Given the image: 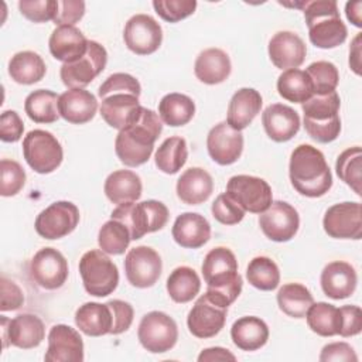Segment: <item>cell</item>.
Here are the masks:
<instances>
[{
    "label": "cell",
    "mask_w": 362,
    "mask_h": 362,
    "mask_svg": "<svg viewBox=\"0 0 362 362\" xmlns=\"http://www.w3.org/2000/svg\"><path fill=\"white\" fill-rule=\"evenodd\" d=\"M288 175L294 189L308 198L322 197L332 187V175L325 157L311 144H300L293 150Z\"/></svg>",
    "instance_id": "obj_1"
},
{
    "label": "cell",
    "mask_w": 362,
    "mask_h": 362,
    "mask_svg": "<svg viewBox=\"0 0 362 362\" xmlns=\"http://www.w3.org/2000/svg\"><path fill=\"white\" fill-rule=\"evenodd\" d=\"M163 130L160 116L147 107L141 109L140 119L129 127L119 130L115 140V151L127 167L144 164L154 148V143Z\"/></svg>",
    "instance_id": "obj_2"
},
{
    "label": "cell",
    "mask_w": 362,
    "mask_h": 362,
    "mask_svg": "<svg viewBox=\"0 0 362 362\" xmlns=\"http://www.w3.org/2000/svg\"><path fill=\"white\" fill-rule=\"evenodd\" d=\"M303 10L308 27V37L313 45L329 49L341 45L346 40L348 30L339 17L337 1H304Z\"/></svg>",
    "instance_id": "obj_3"
},
{
    "label": "cell",
    "mask_w": 362,
    "mask_h": 362,
    "mask_svg": "<svg viewBox=\"0 0 362 362\" xmlns=\"http://www.w3.org/2000/svg\"><path fill=\"white\" fill-rule=\"evenodd\" d=\"M110 219L120 221L130 232L133 240L143 238L146 233L160 230L168 221L167 206L156 199L143 202H127L113 209Z\"/></svg>",
    "instance_id": "obj_4"
},
{
    "label": "cell",
    "mask_w": 362,
    "mask_h": 362,
    "mask_svg": "<svg viewBox=\"0 0 362 362\" xmlns=\"http://www.w3.org/2000/svg\"><path fill=\"white\" fill-rule=\"evenodd\" d=\"M79 273L85 290L95 297L112 294L119 283L117 267L103 250L86 252L79 260Z\"/></svg>",
    "instance_id": "obj_5"
},
{
    "label": "cell",
    "mask_w": 362,
    "mask_h": 362,
    "mask_svg": "<svg viewBox=\"0 0 362 362\" xmlns=\"http://www.w3.org/2000/svg\"><path fill=\"white\" fill-rule=\"evenodd\" d=\"M23 154L27 164L38 174L55 171L64 158V151L57 137L41 129L27 133L23 140Z\"/></svg>",
    "instance_id": "obj_6"
},
{
    "label": "cell",
    "mask_w": 362,
    "mask_h": 362,
    "mask_svg": "<svg viewBox=\"0 0 362 362\" xmlns=\"http://www.w3.org/2000/svg\"><path fill=\"white\" fill-rule=\"evenodd\" d=\"M137 337L144 349L151 354H163L177 344L178 328L175 321L165 313L150 311L141 318Z\"/></svg>",
    "instance_id": "obj_7"
},
{
    "label": "cell",
    "mask_w": 362,
    "mask_h": 362,
    "mask_svg": "<svg viewBox=\"0 0 362 362\" xmlns=\"http://www.w3.org/2000/svg\"><path fill=\"white\" fill-rule=\"evenodd\" d=\"M226 194L246 212L262 214L273 202L272 188L260 177L233 175L226 185Z\"/></svg>",
    "instance_id": "obj_8"
},
{
    "label": "cell",
    "mask_w": 362,
    "mask_h": 362,
    "mask_svg": "<svg viewBox=\"0 0 362 362\" xmlns=\"http://www.w3.org/2000/svg\"><path fill=\"white\" fill-rule=\"evenodd\" d=\"M106 62L107 52L105 47L96 41H89L83 57L74 62L62 64L59 76L69 89H83L105 69Z\"/></svg>",
    "instance_id": "obj_9"
},
{
    "label": "cell",
    "mask_w": 362,
    "mask_h": 362,
    "mask_svg": "<svg viewBox=\"0 0 362 362\" xmlns=\"http://www.w3.org/2000/svg\"><path fill=\"white\" fill-rule=\"evenodd\" d=\"M79 223V209L69 201H57L41 211L35 219V230L44 239H59L71 232Z\"/></svg>",
    "instance_id": "obj_10"
},
{
    "label": "cell",
    "mask_w": 362,
    "mask_h": 362,
    "mask_svg": "<svg viewBox=\"0 0 362 362\" xmlns=\"http://www.w3.org/2000/svg\"><path fill=\"white\" fill-rule=\"evenodd\" d=\"M3 348L8 345L31 349L38 346L45 337L44 322L34 314H20L13 320L0 318Z\"/></svg>",
    "instance_id": "obj_11"
},
{
    "label": "cell",
    "mask_w": 362,
    "mask_h": 362,
    "mask_svg": "<svg viewBox=\"0 0 362 362\" xmlns=\"http://www.w3.org/2000/svg\"><path fill=\"white\" fill-rule=\"evenodd\" d=\"M163 270L160 255L150 246H137L124 257V272L129 283L139 288H147L157 283Z\"/></svg>",
    "instance_id": "obj_12"
},
{
    "label": "cell",
    "mask_w": 362,
    "mask_h": 362,
    "mask_svg": "<svg viewBox=\"0 0 362 362\" xmlns=\"http://www.w3.org/2000/svg\"><path fill=\"white\" fill-rule=\"evenodd\" d=\"M30 274L34 283L45 290H57L68 279V262L54 247L40 249L30 263Z\"/></svg>",
    "instance_id": "obj_13"
},
{
    "label": "cell",
    "mask_w": 362,
    "mask_h": 362,
    "mask_svg": "<svg viewBox=\"0 0 362 362\" xmlns=\"http://www.w3.org/2000/svg\"><path fill=\"white\" fill-rule=\"evenodd\" d=\"M123 40L132 52L137 55H150L160 48L163 30L151 16L136 14L126 23Z\"/></svg>",
    "instance_id": "obj_14"
},
{
    "label": "cell",
    "mask_w": 362,
    "mask_h": 362,
    "mask_svg": "<svg viewBox=\"0 0 362 362\" xmlns=\"http://www.w3.org/2000/svg\"><path fill=\"white\" fill-rule=\"evenodd\" d=\"M324 230L335 239L362 238V206L359 202H339L329 206L322 219Z\"/></svg>",
    "instance_id": "obj_15"
},
{
    "label": "cell",
    "mask_w": 362,
    "mask_h": 362,
    "mask_svg": "<svg viewBox=\"0 0 362 362\" xmlns=\"http://www.w3.org/2000/svg\"><path fill=\"white\" fill-rule=\"evenodd\" d=\"M259 225L270 240L287 242L296 236L300 226V216L290 204L273 201L270 206L260 214Z\"/></svg>",
    "instance_id": "obj_16"
},
{
    "label": "cell",
    "mask_w": 362,
    "mask_h": 362,
    "mask_svg": "<svg viewBox=\"0 0 362 362\" xmlns=\"http://www.w3.org/2000/svg\"><path fill=\"white\" fill-rule=\"evenodd\" d=\"M228 308L212 301L206 294L201 296L187 317L189 332L197 338H212L225 325Z\"/></svg>",
    "instance_id": "obj_17"
},
{
    "label": "cell",
    "mask_w": 362,
    "mask_h": 362,
    "mask_svg": "<svg viewBox=\"0 0 362 362\" xmlns=\"http://www.w3.org/2000/svg\"><path fill=\"white\" fill-rule=\"evenodd\" d=\"M47 362H82L83 341L79 332L65 324H57L48 334V349L44 355Z\"/></svg>",
    "instance_id": "obj_18"
},
{
    "label": "cell",
    "mask_w": 362,
    "mask_h": 362,
    "mask_svg": "<svg viewBox=\"0 0 362 362\" xmlns=\"http://www.w3.org/2000/svg\"><path fill=\"white\" fill-rule=\"evenodd\" d=\"M206 148L215 163L221 165L233 164L243 151V134L232 129L226 122H221L209 130Z\"/></svg>",
    "instance_id": "obj_19"
},
{
    "label": "cell",
    "mask_w": 362,
    "mask_h": 362,
    "mask_svg": "<svg viewBox=\"0 0 362 362\" xmlns=\"http://www.w3.org/2000/svg\"><path fill=\"white\" fill-rule=\"evenodd\" d=\"M202 276L206 286L212 288L225 287L240 277L233 252L223 246L211 249L202 263Z\"/></svg>",
    "instance_id": "obj_20"
},
{
    "label": "cell",
    "mask_w": 362,
    "mask_h": 362,
    "mask_svg": "<svg viewBox=\"0 0 362 362\" xmlns=\"http://www.w3.org/2000/svg\"><path fill=\"white\" fill-rule=\"evenodd\" d=\"M143 106L139 96L132 93H113L102 99L100 116L113 129L123 130L140 119Z\"/></svg>",
    "instance_id": "obj_21"
},
{
    "label": "cell",
    "mask_w": 362,
    "mask_h": 362,
    "mask_svg": "<svg viewBox=\"0 0 362 362\" xmlns=\"http://www.w3.org/2000/svg\"><path fill=\"white\" fill-rule=\"evenodd\" d=\"M307 48L304 41L291 31H279L269 41V57L276 68H298L305 59Z\"/></svg>",
    "instance_id": "obj_22"
},
{
    "label": "cell",
    "mask_w": 362,
    "mask_h": 362,
    "mask_svg": "<svg viewBox=\"0 0 362 362\" xmlns=\"http://www.w3.org/2000/svg\"><path fill=\"white\" fill-rule=\"evenodd\" d=\"M262 123L266 134L277 143L288 141L300 130L298 113L283 103H273L262 113Z\"/></svg>",
    "instance_id": "obj_23"
},
{
    "label": "cell",
    "mask_w": 362,
    "mask_h": 362,
    "mask_svg": "<svg viewBox=\"0 0 362 362\" xmlns=\"http://www.w3.org/2000/svg\"><path fill=\"white\" fill-rule=\"evenodd\" d=\"M88 40L75 25H58L48 41L52 57L64 64L74 62L85 55Z\"/></svg>",
    "instance_id": "obj_24"
},
{
    "label": "cell",
    "mask_w": 362,
    "mask_h": 362,
    "mask_svg": "<svg viewBox=\"0 0 362 362\" xmlns=\"http://www.w3.org/2000/svg\"><path fill=\"white\" fill-rule=\"evenodd\" d=\"M356 283V272L346 262H331L321 273V288L325 296L334 300H342L352 296Z\"/></svg>",
    "instance_id": "obj_25"
},
{
    "label": "cell",
    "mask_w": 362,
    "mask_h": 362,
    "mask_svg": "<svg viewBox=\"0 0 362 362\" xmlns=\"http://www.w3.org/2000/svg\"><path fill=\"white\" fill-rule=\"evenodd\" d=\"M171 233L181 247L198 249L209 240L211 225L197 212H184L177 216Z\"/></svg>",
    "instance_id": "obj_26"
},
{
    "label": "cell",
    "mask_w": 362,
    "mask_h": 362,
    "mask_svg": "<svg viewBox=\"0 0 362 362\" xmlns=\"http://www.w3.org/2000/svg\"><path fill=\"white\" fill-rule=\"evenodd\" d=\"M59 116L72 124H83L93 119L98 110L96 98L85 89H69L59 95Z\"/></svg>",
    "instance_id": "obj_27"
},
{
    "label": "cell",
    "mask_w": 362,
    "mask_h": 362,
    "mask_svg": "<svg viewBox=\"0 0 362 362\" xmlns=\"http://www.w3.org/2000/svg\"><path fill=\"white\" fill-rule=\"evenodd\" d=\"M262 96L253 88H242L233 93L230 102L228 105V116L226 123L238 130L242 132L246 129L253 119L257 116L262 107Z\"/></svg>",
    "instance_id": "obj_28"
},
{
    "label": "cell",
    "mask_w": 362,
    "mask_h": 362,
    "mask_svg": "<svg viewBox=\"0 0 362 362\" xmlns=\"http://www.w3.org/2000/svg\"><path fill=\"white\" fill-rule=\"evenodd\" d=\"M177 195L188 205H198L205 202L212 191L214 181L208 171L201 167H191L185 170L177 181Z\"/></svg>",
    "instance_id": "obj_29"
},
{
    "label": "cell",
    "mask_w": 362,
    "mask_h": 362,
    "mask_svg": "<svg viewBox=\"0 0 362 362\" xmlns=\"http://www.w3.org/2000/svg\"><path fill=\"white\" fill-rule=\"evenodd\" d=\"M230 69L232 65L228 54L219 48L202 51L194 65L195 76L206 85H216L226 81L230 75Z\"/></svg>",
    "instance_id": "obj_30"
},
{
    "label": "cell",
    "mask_w": 362,
    "mask_h": 362,
    "mask_svg": "<svg viewBox=\"0 0 362 362\" xmlns=\"http://www.w3.org/2000/svg\"><path fill=\"white\" fill-rule=\"evenodd\" d=\"M75 324L79 331L89 337H102L110 334L113 325L112 310L107 303H85L75 313Z\"/></svg>",
    "instance_id": "obj_31"
},
{
    "label": "cell",
    "mask_w": 362,
    "mask_h": 362,
    "mask_svg": "<svg viewBox=\"0 0 362 362\" xmlns=\"http://www.w3.org/2000/svg\"><path fill=\"white\" fill-rule=\"evenodd\" d=\"M230 338L242 351H257L269 339V327L262 318L246 315L233 322Z\"/></svg>",
    "instance_id": "obj_32"
},
{
    "label": "cell",
    "mask_w": 362,
    "mask_h": 362,
    "mask_svg": "<svg viewBox=\"0 0 362 362\" xmlns=\"http://www.w3.org/2000/svg\"><path fill=\"white\" fill-rule=\"evenodd\" d=\"M141 180L130 170H116L105 181V194L116 205L136 202L141 197Z\"/></svg>",
    "instance_id": "obj_33"
},
{
    "label": "cell",
    "mask_w": 362,
    "mask_h": 362,
    "mask_svg": "<svg viewBox=\"0 0 362 362\" xmlns=\"http://www.w3.org/2000/svg\"><path fill=\"white\" fill-rule=\"evenodd\" d=\"M47 66L44 59L33 51H20L8 62V75L21 85H31L44 78Z\"/></svg>",
    "instance_id": "obj_34"
},
{
    "label": "cell",
    "mask_w": 362,
    "mask_h": 362,
    "mask_svg": "<svg viewBox=\"0 0 362 362\" xmlns=\"http://www.w3.org/2000/svg\"><path fill=\"white\" fill-rule=\"evenodd\" d=\"M195 113L194 100L182 93H168L158 103V116L163 123L178 127L187 124Z\"/></svg>",
    "instance_id": "obj_35"
},
{
    "label": "cell",
    "mask_w": 362,
    "mask_h": 362,
    "mask_svg": "<svg viewBox=\"0 0 362 362\" xmlns=\"http://www.w3.org/2000/svg\"><path fill=\"white\" fill-rule=\"evenodd\" d=\"M59 96L48 89H37L31 92L24 102L27 116L35 123H54L59 117Z\"/></svg>",
    "instance_id": "obj_36"
},
{
    "label": "cell",
    "mask_w": 362,
    "mask_h": 362,
    "mask_svg": "<svg viewBox=\"0 0 362 362\" xmlns=\"http://www.w3.org/2000/svg\"><path fill=\"white\" fill-rule=\"evenodd\" d=\"M277 90L283 99L294 103H304L314 95L310 76L298 68L283 71L277 79Z\"/></svg>",
    "instance_id": "obj_37"
},
{
    "label": "cell",
    "mask_w": 362,
    "mask_h": 362,
    "mask_svg": "<svg viewBox=\"0 0 362 362\" xmlns=\"http://www.w3.org/2000/svg\"><path fill=\"white\" fill-rule=\"evenodd\" d=\"M201 288V280L197 272L188 266H180L171 272L167 279V293L175 303L191 301Z\"/></svg>",
    "instance_id": "obj_38"
},
{
    "label": "cell",
    "mask_w": 362,
    "mask_h": 362,
    "mask_svg": "<svg viewBox=\"0 0 362 362\" xmlns=\"http://www.w3.org/2000/svg\"><path fill=\"white\" fill-rule=\"evenodd\" d=\"M305 318L311 331L321 337H334L339 332L341 313L332 304L324 301L313 303L305 313Z\"/></svg>",
    "instance_id": "obj_39"
},
{
    "label": "cell",
    "mask_w": 362,
    "mask_h": 362,
    "mask_svg": "<svg viewBox=\"0 0 362 362\" xmlns=\"http://www.w3.org/2000/svg\"><path fill=\"white\" fill-rule=\"evenodd\" d=\"M313 303V294L300 283H287L280 287L277 293V304L280 310L293 318L305 317V313Z\"/></svg>",
    "instance_id": "obj_40"
},
{
    "label": "cell",
    "mask_w": 362,
    "mask_h": 362,
    "mask_svg": "<svg viewBox=\"0 0 362 362\" xmlns=\"http://www.w3.org/2000/svg\"><path fill=\"white\" fill-rule=\"evenodd\" d=\"M188 150L187 143L182 137L173 136L165 139L156 151L154 161L158 170L165 174L178 173L187 163Z\"/></svg>",
    "instance_id": "obj_41"
},
{
    "label": "cell",
    "mask_w": 362,
    "mask_h": 362,
    "mask_svg": "<svg viewBox=\"0 0 362 362\" xmlns=\"http://www.w3.org/2000/svg\"><path fill=\"white\" fill-rule=\"evenodd\" d=\"M246 277L253 287L263 291H272L280 283L279 267L267 256L253 257L247 264Z\"/></svg>",
    "instance_id": "obj_42"
},
{
    "label": "cell",
    "mask_w": 362,
    "mask_h": 362,
    "mask_svg": "<svg viewBox=\"0 0 362 362\" xmlns=\"http://www.w3.org/2000/svg\"><path fill=\"white\" fill-rule=\"evenodd\" d=\"M337 175L344 181L346 185H349L355 194L361 195V170H362V150L359 146L351 147L344 150L335 164Z\"/></svg>",
    "instance_id": "obj_43"
},
{
    "label": "cell",
    "mask_w": 362,
    "mask_h": 362,
    "mask_svg": "<svg viewBox=\"0 0 362 362\" xmlns=\"http://www.w3.org/2000/svg\"><path fill=\"white\" fill-rule=\"evenodd\" d=\"M132 240L130 232L124 223L110 219L102 225L98 233L99 247L107 255H122Z\"/></svg>",
    "instance_id": "obj_44"
},
{
    "label": "cell",
    "mask_w": 362,
    "mask_h": 362,
    "mask_svg": "<svg viewBox=\"0 0 362 362\" xmlns=\"http://www.w3.org/2000/svg\"><path fill=\"white\" fill-rule=\"evenodd\" d=\"M339 106L341 99L335 90L327 95H313L307 102L303 103V112L305 119L325 122L339 116Z\"/></svg>",
    "instance_id": "obj_45"
},
{
    "label": "cell",
    "mask_w": 362,
    "mask_h": 362,
    "mask_svg": "<svg viewBox=\"0 0 362 362\" xmlns=\"http://www.w3.org/2000/svg\"><path fill=\"white\" fill-rule=\"evenodd\" d=\"M307 75L313 83L314 95H327L335 92L339 82V72L332 62L317 61L308 65Z\"/></svg>",
    "instance_id": "obj_46"
},
{
    "label": "cell",
    "mask_w": 362,
    "mask_h": 362,
    "mask_svg": "<svg viewBox=\"0 0 362 362\" xmlns=\"http://www.w3.org/2000/svg\"><path fill=\"white\" fill-rule=\"evenodd\" d=\"M1 181H0V194L3 197H13L18 194L25 184L24 168L13 160L3 158L0 161Z\"/></svg>",
    "instance_id": "obj_47"
},
{
    "label": "cell",
    "mask_w": 362,
    "mask_h": 362,
    "mask_svg": "<svg viewBox=\"0 0 362 362\" xmlns=\"http://www.w3.org/2000/svg\"><path fill=\"white\" fill-rule=\"evenodd\" d=\"M156 13L168 23H178L191 16L197 8L195 0H154Z\"/></svg>",
    "instance_id": "obj_48"
},
{
    "label": "cell",
    "mask_w": 362,
    "mask_h": 362,
    "mask_svg": "<svg viewBox=\"0 0 362 362\" xmlns=\"http://www.w3.org/2000/svg\"><path fill=\"white\" fill-rule=\"evenodd\" d=\"M18 10L27 20L34 23L54 21L58 11V0H20Z\"/></svg>",
    "instance_id": "obj_49"
},
{
    "label": "cell",
    "mask_w": 362,
    "mask_h": 362,
    "mask_svg": "<svg viewBox=\"0 0 362 362\" xmlns=\"http://www.w3.org/2000/svg\"><path fill=\"white\" fill-rule=\"evenodd\" d=\"M141 86L139 81L124 72H117L110 75L100 86L98 90V95L100 99L113 95V93H132L136 96H140Z\"/></svg>",
    "instance_id": "obj_50"
},
{
    "label": "cell",
    "mask_w": 362,
    "mask_h": 362,
    "mask_svg": "<svg viewBox=\"0 0 362 362\" xmlns=\"http://www.w3.org/2000/svg\"><path fill=\"white\" fill-rule=\"evenodd\" d=\"M211 211L214 218L223 225L239 223L245 216V211L226 192L216 197Z\"/></svg>",
    "instance_id": "obj_51"
},
{
    "label": "cell",
    "mask_w": 362,
    "mask_h": 362,
    "mask_svg": "<svg viewBox=\"0 0 362 362\" xmlns=\"http://www.w3.org/2000/svg\"><path fill=\"white\" fill-rule=\"evenodd\" d=\"M304 129L311 139L318 143H331L334 141L341 132V119L339 116L325 120V122H315L304 117Z\"/></svg>",
    "instance_id": "obj_52"
},
{
    "label": "cell",
    "mask_w": 362,
    "mask_h": 362,
    "mask_svg": "<svg viewBox=\"0 0 362 362\" xmlns=\"http://www.w3.org/2000/svg\"><path fill=\"white\" fill-rule=\"evenodd\" d=\"M107 305L112 310V317H113V325L110 329V334L117 335L124 331H127L133 322V307L123 300H110L107 301Z\"/></svg>",
    "instance_id": "obj_53"
},
{
    "label": "cell",
    "mask_w": 362,
    "mask_h": 362,
    "mask_svg": "<svg viewBox=\"0 0 362 362\" xmlns=\"http://www.w3.org/2000/svg\"><path fill=\"white\" fill-rule=\"evenodd\" d=\"M24 123L16 110H4L0 116V139L6 143H16L21 139Z\"/></svg>",
    "instance_id": "obj_54"
},
{
    "label": "cell",
    "mask_w": 362,
    "mask_h": 362,
    "mask_svg": "<svg viewBox=\"0 0 362 362\" xmlns=\"http://www.w3.org/2000/svg\"><path fill=\"white\" fill-rule=\"evenodd\" d=\"M85 14V3L82 0H58V11L54 23L58 25H74Z\"/></svg>",
    "instance_id": "obj_55"
},
{
    "label": "cell",
    "mask_w": 362,
    "mask_h": 362,
    "mask_svg": "<svg viewBox=\"0 0 362 362\" xmlns=\"http://www.w3.org/2000/svg\"><path fill=\"white\" fill-rule=\"evenodd\" d=\"M341 313V328L338 335L346 338L358 335L362 331V311L358 305H342Z\"/></svg>",
    "instance_id": "obj_56"
},
{
    "label": "cell",
    "mask_w": 362,
    "mask_h": 362,
    "mask_svg": "<svg viewBox=\"0 0 362 362\" xmlns=\"http://www.w3.org/2000/svg\"><path fill=\"white\" fill-rule=\"evenodd\" d=\"M0 290H1V301H0L1 311H13L23 305L24 294L14 281L6 277H1Z\"/></svg>",
    "instance_id": "obj_57"
},
{
    "label": "cell",
    "mask_w": 362,
    "mask_h": 362,
    "mask_svg": "<svg viewBox=\"0 0 362 362\" xmlns=\"http://www.w3.org/2000/svg\"><path fill=\"white\" fill-rule=\"evenodd\" d=\"M242 286H243V281H242V277H238L235 281H232L230 284L225 286V287H221V288H212V287H208L206 288V296L215 301L216 304L222 305V307H229L240 294L242 291Z\"/></svg>",
    "instance_id": "obj_58"
},
{
    "label": "cell",
    "mask_w": 362,
    "mask_h": 362,
    "mask_svg": "<svg viewBox=\"0 0 362 362\" xmlns=\"http://www.w3.org/2000/svg\"><path fill=\"white\" fill-rule=\"evenodd\" d=\"M320 361L321 362H331V361H335V362H356L358 361V356L354 351V348L346 344V342H332V344H328L322 348L321 351V355H320Z\"/></svg>",
    "instance_id": "obj_59"
},
{
    "label": "cell",
    "mask_w": 362,
    "mask_h": 362,
    "mask_svg": "<svg viewBox=\"0 0 362 362\" xmlns=\"http://www.w3.org/2000/svg\"><path fill=\"white\" fill-rule=\"evenodd\" d=\"M198 361L199 362H214V361H236V356L225 348L221 346H212V348H206L204 349L199 355H198Z\"/></svg>",
    "instance_id": "obj_60"
},
{
    "label": "cell",
    "mask_w": 362,
    "mask_h": 362,
    "mask_svg": "<svg viewBox=\"0 0 362 362\" xmlns=\"http://www.w3.org/2000/svg\"><path fill=\"white\" fill-rule=\"evenodd\" d=\"M361 45H362V34H356L349 48V66L356 74L361 75Z\"/></svg>",
    "instance_id": "obj_61"
},
{
    "label": "cell",
    "mask_w": 362,
    "mask_h": 362,
    "mask_svg": "<svg viewBox=\"0 0 362 362\" xmlns=\"http://www.w3.org/2000/svg\"><path fill=\"white\" fill-rule=\"evenodd\" d=\"M362 1H348L345 6L346 18L356 27H362Z\"/></svg>",
    "instance_id": "obj_62"
}]
</instances>
